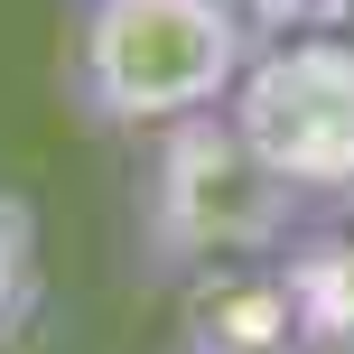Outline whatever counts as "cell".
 Listing matches in <instances>:
<instances>
[{
  "label": "cell",
  "mask_w": 354,
  "mask_h": 354,
  "mask_svg": "<svg viewBox=\"0 0 354 354\" xmlns=\"http://www.w3.org/2000/svg\"><path fill=\"white\" fill-rule=\"evenodd\" d=\"M224 122L299 205H354V37L345 28L261 37Z\"/></svg>",
  "instance_id": "obj_2"
},
{
  "label": "cell",
  "mask_w": 354,
  "mask_h": 354,
  "mask_svg": "<svg viewBox=\"0 0 354 354\" xmlns=\"http://www.w3.org/2000/svg\"><path fill=\"white\" fill-rule=\"evenodd\" d=\"M299 214H308V205L243 149V131H233L224 112H196V122L159 131L149 196H140V243H149V261L187 270V261L280 252L289 233H299Z\"/></svg>",
  "instance_id": "obj_3"
},
{
  "label": "cell",
  "mask_w": 354,
  "mask_h": 354,
  "mask_svg": "<svg viewBox=\"0 0 354 354\" xmlns=\"http://www.w3.org/2000/svg\"><path fill=\"white\" fill-rule=\"evenodd\" d=\"M252 47H261V28L243 0H75L56 84L84 131L159 140L196 112L233 103Z\"/></svg>",
  "instance_id": "obj_1"
},
{
  "label": "cell",
  "mask_w": 354,
  "mask_h": 354,
  "mask_svg": "<svg viewBox=\"0 0 354 354\" xmlns=\"http://www.w3.org/2000/svg\"><path fill=\"white\" fill-rule=\"evenodd\" d=\"M280 308L308 354H354V224H317L280 261Z\"/></svg>",
  "instance_id": "obj_4"
}]
</instances>
